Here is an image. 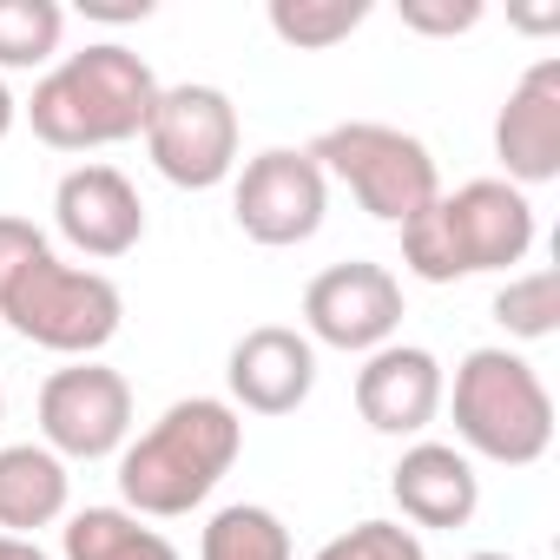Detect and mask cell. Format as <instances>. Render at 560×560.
<instances>
[{"label": "cell", "instance_id": "1", "mask_svg": "<svg viewBox=\"0 0 560 560\" xmlns=\"http://www.w3.org/2000/svg\"><path fill=\"white\" fill-rule=\"evenodd\" d=\"M244 455V416L224 396H178L145 435L119 448V508L139 521H178L211 501V488Z\"/></svg>", "mask_w": 560, "mask_h": 560}, {"label": "cell", "instance_id": "2", "mask_svg": "<svg viewBox=\"0 0 560 560\" xmlns=\"http://www.w3.org/2000/svg\"><path fill=\"white\" fill-rule=\"evenodd\" d=\"M152 106H159V73L126 40H93L34 80V100L21 106V119L54 152H106L139 139Z\"/></svg>", "mask_w": 560, "mask_h": 560}, {"label": "cell", "instance_id": "3", "mask_svg": "<svg viewBox=\"0 0 560 560\" xmlns=\"http://www.w3.org/2000/svg\"><path fill=\"white\" fill-rule=\"evenodd\" d=\"M534 237L540 224L527 191H514L508 178H468L402 224V270L422 277V284H462V277L521 264Z\"/></svg>", "mask_w": 560, "mask_h": 560}, {"label": "cell", "instance_id": "4", "mask_svg": "<svg viewBox=\"0 0 560 560\" xmlns=\"http://www.w3.org/2000/svg\"><path fill=\"white\" fill-rule=\"evenodd\" d=\"M442 409L455 416V448L475 462H501V468H534L553 448V396L540 383V370L508 350V343H481L455 363V383L442 389Z\"/></svg>", "mask_w": 560, "mask_h": 560}, {"label": "cell", "instance_id": "5", "mask_svg": "<svg viewBox=\"0 0 560 560\" xmlns=\"http://www.w3.org/2000/svg\"><path fill=\"white\" fill-rule=\"evenodd\" d=\"M0 324H8L21 343L54 350L67 363L100 357L119 324H126V298L106 270L93 264H67L60 250H40L8 291H0Z\"/></svg>", "mask_w": 560, "mask_h": 560}, {"label": "cell", "instance_id": "6", "mask_svg": "<svg viewBox=\"0 0 560 560\" xmlns=\"http://www.w3.org/2000/svg\"><path fill=\"white\" fill-rule=\"evenodd\" d=\"M324 178H337L376 224H409L422 218L435 198H442V172H435V152L402 132V126H383V119H343V126H324L311 145Z\"/></svg>", "mask_w": 560, "mask_h": 560}, {"label": "cell", "instance_id": "7", "mask_svg": "<svg viewBox=\"0 0 560 560\" xmlns=\"http://www.w3.org/2000/svg\"><path fill=\"white\" fill-rule=\"evenodd\" d=\"M145 159L165 185L178 191H211L237 172V145H244V126H237V106L224 86H205V80H185V86H159V106L145 119Z\"/></svg>", "mask_w": 560, "mask_h": 560}, {"label": "cell", "instance_id": "8", "mask_svg": "<svg viewBox=\"0 0 560 560\" xmlns=\"http://www.w3.org/2000/svg\"><path fill=\"white\" fill-rule=\"evenodd\" d=\"M231 218L264 250L311 244L330 218V178L317 172L304 145H264L257 159H237L231 172Z\"/></svg>", "mask_w": 560, "mask_h": 560}, {"label": "cell", "instance_id": "9", "mask_svg": "<svg viewBox=\"0 0 560 560\" xmlns=\"http://www.w3.org/2000/svg\"><path fill=\"white\" fill-rule=\"evenodd\" d=\"M40 442L60 462H106L132 442V383L86 357V363H60L40 383Z\"/></svg>", "mask_w": 560, "mask_h": 560}, {"label": "cell", "instance_id": "10", "mask_svg": "<svg viewBox=\"0 0 560 560\" xmlns=\"http://www.w3.org/2000/svg\"><path fill=\"white\" fill-rule=\"evenodd\" d=\"M402 330V277L389 264L350 257L304 284V337L343 357H370Z\"/></svg>", "mask_w": 560, "mask_h": 560}, {"label": "cell", "instance_id": "11", "mask_svg": "<svg viewBox=\"0 0 560 560\" xmlns=\"http://www.w3.org/2000/svg\"><path fill=\"white\" fill-rule=\"evenodd\" d=\"M224 389L237 416H298L317 389V343L298 324H257L231 343Z\"/></svg>", "mask_w": 560, "mask_h": 560}, {"label": "cell", "instance_id": "12", "mask_svg": "<svg viewBox=\"0 0 560 560\" xmlns=\"http://www.w3.org/2000/svg\"><path fill=\"white\" fill-rule=\"evenodd\" d=\"M54 231L93 257V264H113L126 250H139L145 237V198L139 185L119 172V165H73L60 185H54Z\"/></svg>", "mask_w": 560, "mask_h": 560}, {"label": "cell", "instance_id": "13", "mask_svg": "<svg viewBox=\"0 0 560 560\" xmlns=\"http://www.w3.org/2000/svg\"><path fill=\"white\" fill-rule=\"evenodd\" d=\"M494 159L508 172L514 191H534V185H553L560 178V60H534L501 113H494Z\"/></svg>", "mask_w": 560, "mask_h": 560}, {"label": "cell", "instance_id": "14", "mask_svg": "<svg viewBox=\"0 0 560 560\" xmlns=\"http://www.w3.org/2000/svg\"><path fill=\"white\" fill-rule=\"evenodd\" d=\"M442 389H448V370H442L435 350H422V343H383L357 370V416L376 435H422L442 416Z\"/></svg>", "mask_w": 560, "mask_h": 560}, {"label": "cell", "instance_id": "15", "mask_svg": "<svg viewBox=\"0 0 560 560\" xmlns=\"http://www.w3.org/2000/svg\"><path fill=\"white\" fill-rule=\"evenodd\" d=\"M389 501L402 514V527H429V534H448V527H468L475 508H481V475L475 462L455 448V442H429L416 435L396 468H389Z\"/></svg>", "mask_w": 560, "mask_h": 560}, {"label": "cell", "instance_id": "16", "mask_svg": "<svg viewBox=\"0 0 560 560\" xmlns=\"http://www.w3.org/2000/svg\"><path fill=\"white\" fill-rule=\"evenodd\" d=\"M73 508V475L47 442H8L0 448V534L34 540L40 527L67 521Z\"/></svg>", "mask_w": 560, "mask_h": 560}, {"label": "cell", "instance_id": "17", "mask_svg": "<svg viewBox=\"0 0 560 560\" xmlns=\"http://www.w3.org/2000/svg\"><path fill=\"white\" fill-rule=\"evenodd\" d=\"M60 553L67 560H185L152 521H139L132 508H80L60 527Z\"/></svg>", "mask_w": 560, "mask_h": 560}, {"label": "cell", "instance_id": "18", "mask_svg": "<svg viewBox=\"0 0 560 560\" xmlns=\"http://www.w3.org/2000/svg\"><path fill=\"white\" fill-rule=\"evenodd\" d=\"M198 560H291V527L264 501H231L205 521Z\"/></svg>", "mask_w": 560, "mask_h": 560}, {"label": "cell", "instance_id": "19", "mask_svg": "<svg viewBox=\"0 0 560 560\" xmlns=\"http://www.w3.org/2000/svg\"><path fill=\"white\" fill-rule=\"evenodd\" d=\"M264 21H270L277 40L298 47V54H330V47H343L370 21V0H270Z\"/></svg>", "mask_w": 560, "mask_h": 560}, {"label": "cell", "instance_id": "20", "mask_svg": "<svg viewBox=\"0 0 560 560\" xmlns=\"http://www.w3.org/2000/svg\"><path fill=\"white\" fill-rule=\"evenodd\" d=\"M60 40H67V8L60 0H0V73L54 67Z\"/></svg>", "mask_w": 560, "mask_h": 560}, {"label": "cell", "instance_id": "21", "mask_svg": "<svg viewBox=\"0 0 560 560\" xmlns=\"http://www.w3.org/2000/svg\"><path fill=\"white\" fill-rule=\"evenodd\" d=\"M494 324L514 337V343H547L560 330V270L553 264H534L521 277L494 291Z\"/></svg>", "mask_w": 560, "mask_h": 560}, {"label": "cell", "instance_id": "22", "mask_svg": "<svg viewBox=\"0 0 560 560\" xmlns=\"http://www.w3.org/2000/svg\"><path fill=\"white\" fill-rule=\"evenodd\" d=\"M311 560H429V547H422V534L416 527H402V521H357V527H343V534H330Z\"/></svg>", "mask_w": 560, "mask_h": 560}, {"label": "cell", "instance_id": "23", "mask_svg": "<svg viewBox=\"0 0 560 560\" xmlns=\"http://www.w3.org/2000/svg\"><path fill=\"white\" fill-rule=\"evenodd\" d=\"M402 27L422 34V40H455V34H475L481 27V0H402Z\"/></svg>", "mask_w": 560, "mask_h": 560}, {"label": "cell", "instance_id": "24", "mask_svg": "<svg viewBox=\"0 0 560 560\" xmlns=\"http://www.w3.org/2000/svg\"><path fill=\"white\" fill-rule=\"evenodd\" d=\"M40 250H54V244H47V231H40L34 218L0 211V291H8V284H14V277H21Z\"/></svg>", "mask_w": 560, "mask_h": 560}, {"label": "cell", "instance_id": "25", "mask_svg": "<svg viewBox=\"0 0 560 560\" xmlns=\"http://www.w3.org/2000/svg\"><path fill=\"white\" fill-rule=\"evenodd\" d=\"M80 14H93V21H145L152 0H80Z\"/></svg>", "mask_w": 560, "mask_h": 560}, {"label": "cell", "instance_id": "26", "mask_svg": "<svg viewBox=\"0 0 560 560\" xmlns=\"http://www.w3.org/2000/svg\"><path fill=\"white\" fill-rule=\"evenodd\" d=\"M0 560H54L40 540H21V534H0Z\"/></svg>", "mask_w": 560, "mask_h": 560}, {"label": "cell", "instance_id": "27", "mask_svg": "<svg viewBox=\"0 0 560 560\" xmlns=\"http://www.w3.org/2000/svg\"><path fill=\"white\" fill-rule=\"evenodd\" d=\"M21 126V100H14V86L0 80V145H8V132Z\"/></svg>", "mask_w": 560, "mask_h": 560}, {"label": "cell", "instance_id": "28", "mask_svg": "<svg viewBox=\"0 0 560 560\" xmlns=\"http://www.w3.org/2000/svg\"><path fill=\"white\" fill-rule=\"evenodd\" d=\"M462 560H521V553H501V547H475V553H462Z\"/></svg>", "mask_w": 560, "mask_h": 560}, {"label": "cell", "instance_id": "29", "mask_svg": "<svg viewBox=\"0 0 560 560\" xmlns=\"http://www.w3.org/2000/svg\"><path fill=\"white\" fill-rule=\"evenodd\" d=\"M0 429H8V389H0Z\"/></svg>", "mask_w": 560, "mask_h": 560}]
</instances>
